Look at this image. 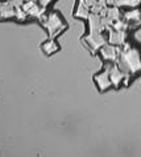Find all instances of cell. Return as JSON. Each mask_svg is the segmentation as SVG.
<instances>
[{"label":"cell","instance_id":"cell-1","mask_svg":"<svg viewBox=\"0 0 141 157\" xmlns=\"http://www.w3.org/2000/svg\"><path fill=\"white\" fill-rule=\"evenodd\" d=\"M116 64L123 72L131 77H135L141 73V46L127 41L121 46L120 55L116 60Z\"/></svg>","mask_w":141,"mask_h":157},{"label":"cell","instance_id":"cell-2","mask_svg":"<svg viewBox=\"0 0 141 157\" xmlns=\"http://www.w3.org/2000/svg\"><path fill=\"white\" fill-rule=\"evenodd\" d=\"M38 21L41 22L44 29L48 32V37L53 39H56L60 34H62L67 29V24L65 21V18L57 11L46 12Z\"/></svg>","mask_w":141,"mask_h":157},{"label":"cell","instance_id":"cell-3","mask_svg":"<svg viewBox=\"0 0 141 157\" xmlns=\"http://www.w3.org/2000/svg\"><path fill=\"white\" fill-rule=\"evenodd\" d=\"M82 41H83V43L92 54H96L100 50L102 46H104L108 42L107 41V36L104 33H94V32H89Z\"/></svg>","mask_w":141,"mask_h":157},{"label":"cell","instance_id":"cell-4","mask_svg":"<svg viewBox=\"0 0 141 157\" xmlns=\"http://www.w3.org/2000/svg\"><path fill=\"white\" fill-rule=\"evenodd\" d=\"M110 66L111 63H104L103 70L94 76V82L99 92H107L112 88V82L110 78Z\"/></svg>","mask_w":141,"mask_h":157},{"label":"cell","instance_id":"cell-5","mask_svg":"<svg viewBox=\"0 0 141 157\" xmlns=\"http://www.w3.org/2000/svg\"><path fill=\"white\" fill-rule=\"evenodd\" d=\"M120 50H121V46L111 45V43L107 42L104 46L100 47L98 54L104 63H116V60H118V58L120 55Z\"/></svg>","mask_w":141,"mask_h":157},{"label":"cell","instance_id":"cell-6","mask_svg":"<svg viewBox=\"0 0 141 157\" xmlns=\"http://www.w3.org/2000/svg\"><path fill=\"white\" fill-rule=\"evenodd\" d=\"M23 9L27 12L29 18H36L40 20L44 14L46 13V8H44L42 6L37 3V0H32V2H25L23 3Z\"/></svg>","mask_w":141,"mask_h":157},{"label":"cell","instance_id":"cell-7","mask_svg":"<svg viewBox=\"0 0 141 157\" xmlns=\"http://www.w3.org/2000/svg\"><path fill=\"white\" fill-rule=\"evenodd\" d=\"M129 32H121V30H115L112 28L107 29V41L111 45L116 46H123L125 42L128 41Z\"/></svg>","mask_w":141,"mask_h":157},{"label":"cell","instance_id":"cell-8","mask_svg":"<svg viewBox=\"0 0 141 157\" xmlns=\"http://www.w3.org/2000/svg\"><path fill=\"white\" fill-rule=\"evenodd\" d=\"M123 17L129 22L132 28L141 26V8H127V11H123Z\"/></svg>","mask_w":141,"mask_h":157},{"label":"cell","instance_id":"cell-9","mask_svg":"<svg viewBox=\"0 0 141 157\" xmlns=\"http://www.w3.org/2000/svg\"><path fill=\"white\" fill-rule=\"evenodd\" d=\"M16 8L17 7L12 2H0V21L15 18Z\"/></svg>","mask_w":141,"mask_h":157},{"label":"cell","instance_id":"cell-10","mask_svg":"<svg viewBox=\"0 0 141 157\" xmlns=\"http://www.w3.org/2000/svg\"><path fill=\"white\" fill-rule=\"evenodd\" d=\"M90 13H91V8H90V6H87V3L85 0H77L75 9H74V17L87 21Z\"/></svg>","mask_w":141,"mask_h":157},{"label":"cell","instance_id":"cell-11","mask_svg":"<svg viewBox=\"0 0 141 157\" xmlns=\"http://www.w3.org/2000/svg\"><path fill=\"white\" fill-rule=\"evenodd\" d=\"M41 50H42V52L45 54V55L50 56V55H53V54H56V52L60 51L61 47H60V45H58V42L56 41V39L49 38L48 41H45L41 45Z\"/></svg>","mask_w":141,"mask_h":157},{"label":"cell","instance_id":"cell-12","mask_svg":"<svg viewBox=\"0 0 141 157\" xmlns=\"http://www.w3.org/2000/svg\"><path fill=\"white\" fill-rule=\"evenodd\" d=\"M115 6L119 8H136L141 6V0H115Z\"/></svg>","mask_w":141,"mask_h":157},{"label":"cell","instance_id":"cell-13","mask_svg":"<svg viewBox=\"0 0 141 157\" xmlns=\"http://www.w3.org/2000/svg\"><path fill=\"white\" fill-rule=\"evenodd\" d=\"M15 20L17 22H27L29 20V16L27 14V12L23 9V7H17L16 8V13H15Z\"/></svg>","mask_w":141,"mask_h":157},{"label":"cell","instance_id":"cell-14","mask_svg":"<svg viewBox=\"0 0 141 157\" xmlns=\"http://www.w3.org/2000/svg\"><path fill=\"white\" fill-rule=\"evenodd\" d=\"M53 2H54V0H37V3L40 4V6H42L44 8H49L50 7V4H53Z\"/></svg>","mask_w":141,"mask_h":157},{"label":"cell","instance_id":"cell-15","mask_svg":"<svg viewBox=\"0 0 141 157\" xmlns=\"http://www.w3.org/2000/svg\"><path fill=\"white\" fill-rule=\"evenodd\" d=\"M85 2L87 3V6H90V8H91L92 6H94V3L96 2V0H85Z\"/></svg>","mask_w":141,"mask_h":157},{"label":"cell","instance_id":"cell-16","mask_svg":"<svg viewBox=\"0 0 141 157\" xmlns=\"http://www.w3.org/2000/svg\"><path fill=\"white\" fill-rule=\"evenodd\" d=\"M25 2H32V0H23V3H25Z\"/></svg>","mask_w":141,"mask_h":157},{"label":"cell","instance_id":"cell-17","mask_svg":"<svg viewBox=\"0 0 141 157\" xmlns=\"http://www.w3.org/2000/svg\"><path fill=\"white\" fill-rule=\"evenodd\" d=\"M2 2H12V0H2Z\"/></svg>","mask_w":141,"mask_h":157},{"label":"cell","instance_id":"cell-18","mask_svg":"<svg viewBox=\"0 0 141 157\" xmlns=\"http://www.w3.org/2000/svg\"><path fill=\"white\" fill-rule=\"evenodd\" d=\"M0 2H2V0H0Z\"/></svg>","mask_w":141,"mask_h":157}]
</instances>
